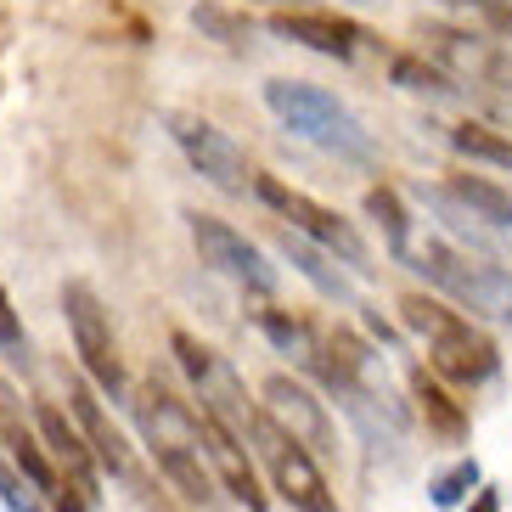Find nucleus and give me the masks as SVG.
I'll return each instance as SVG.
<instances>
[{
	"label": "nucleus",
	"mask_w": 512,
	"mask_h": 512,
	"mask_svg": "<svg viewBox=\"0 0 512 512\" xmlns=\"http://www.w3.org/2000/svg\"><path fill=\"white\" fill-rule=\"evenodd\" d=\"M265 107H271L299 141H310V147L332 152V158H344V164H366V169L377 164L372 130H366L327 85H310V79H265Z\"/></svg>",
	"instance_id": "f257e3e1"
},
{
	"label": "nucleus",
	"mask_w": 512,
	"mask_h": 512,
	"mask_svg": "<svg viewBox=\"0 0 512 512\" xmlns=\"http://www.w3.org/2000/svg\"><path fill=\"white\" fill-rule=\"evenodd\" d=\"M406 271L428 276L439 299H451V310H473L467 321H501L512 327V271L496 259H473L462 248H451L445 237L411 242Z\"/></svg>",
	"instance_id": "f03ea898"
},
{
	"label": "nucleus",
	"mask_w": 512,
	"mask_h": 512,
	"mask_svg": "<svg viewBox=\"0 0 512 512\" xmlns=\"http://www.w3.org/2000/svg\"><path fill=\"white\" fill-rule=\"evenodd\" d=\"M254 197L276 214V220H287V231H293V237L316 242L321 254H332L349 276H366V271H372V248H366V237L349 226L344 214H332L327 203H316L310 192L287 186L282 175H254Z\"/></svg>",
	"instance_id": "7ed1b4c3"
},
{
	"label": "nucleus",
	"mask_w": 512,
	"mask_h": 512,
	"mask_svg": "<svg viewBox=\"0 0 512 512\" xmlns=\"http://www.w3.org/2000/svg\"><path fill=\"white\" fill-rule=\"evenodd\" d=\"M62 316H68V332H74V355L85 366L102 394H113L119 406H130V377H124V361H119V338H113V316L107 304L96 299L91 282H68L62 287Z\"/></svg>",
	"instance_id": "20e7f679"
},
{
	"label": "nucleus",
	"mask_w": 512,
	"mask_h": 512,
	"mask_svg": "<svg viewBox=\"0 0 512 512\" xmlns=\"http://www.w3.org/2000/svg\"><path fill=\"white\" fill-rule=\"evenodd\" d=\"M242 445H248V451H259V462H265V473H271V490L293 512H338V496H332V484L321 479L316 456L304 451V445H293L282 428H271V422H265V411H254V422H248Z\"/></svg>",
	"instance_id": "39448f33"
},
{
	"label": "nucleus",
	"mask_w": 512,
	"mask_h": 512,
	"mask_svg": "<svg viewBox=\"0 0 512 512\" xmlns=\"http://www.w3.org/2000/svg\"><path fill=\"white\" fill-rule=\"evenodd\" d=\"M186 231H192L197 259H203L214 276L237 282L242 293L271 299L276 287H282V271H276L271 259H265V248H259L254 237H242L237 226H226V220H214V214H197V209H192V214H186Z\"/></svg>",
	"instance_id": "423d86ee"
},
{
	"label": "nucleus",
	"mask_w": 512,
	"mask_h": 512,
	"mask_svg": "<svg viewBox=\"0 0 512 512\" xmlns=\"http://www.w3.org/2000/svg\"><path fill=\"white\" fill-rule=\"evenodd\" d=\"M169 136H175V147L186 152V164L203 175L209 186H220L226 197H254V158L237 147V141L220 130V124L197 119V113H164Z\"/></svg>",
	"instance_id": "0eeeda50"
},
{
	"label": "nucleus",
	"mask_w": 512,
	"mask_h": 512,
	"mask_svg": "<svg viewBox=\"0 0 512 512\" xmlns=\"http://www.w3.org/2000/svg\"><path fill=\"white\" fill-rule=\"evenodd\" d=\"M259 411H265V422L271 428H282L293 445H304L310 456H332L338 451V428H332L327 417V400H316V389L310 383H299V377H265L259 383Z\"/></svg>",
	"instance_id": "6e6552de"
},
{
	"label": "nucleus",
	"mask_w": 512,
	"mask_h": 512,
	"mask_svg": "<svg viewBox=\"0 0 512 512\" xmlns=\"http://www.w3.org/2000/svg\"><path fill=\"white\" fill-rule=\"evenodd\" d=\"M422 46L434 51V62L451 79H473V85H501V91H512V62H507V51H501L484 29L422 23Z\"/></svg>",
	"instance_id": "1a4fd4ad"
},
{
	"label": "nucleus",
	"mask_w": 512,
	"mask_h": 512,
	"mask_svg": "<svg viewBox=\"0 0 512 512\" xmlns=\"http://www.w3.org/2000/svg\"><path fill=\"white\" fill-rule=\"evenodd\" d=\"M428 366H434V377H445V383L479 389V383H490V377L501 372V349L479 321L456 316L439 338H428Z\"/></svg>",
	"instance_id": "9d476101"
},
{
	"label": "nucleus",
	"mask_w": 512,
	"mask_h": 512,
	"mask_svg": "<svg viewBox=\"0 0 512 512\" xmlns=\"http://www.w3.org/2000/svg\"><path fill=\"white\" fill-rule=\"evenodd\" d=\"M197 428H203V467H209L214 490H226V496L242 501L248 512L271 507V501H265V490H259V473H254L248 445H242V439L231 434L220 417H209V411H197Z\"/></svg>",
	"instance_id": "9b49d317"
},
{
	"label": "nucleus",
	"mask_w": 512,
	"mask_h": 512,
	"mask_svg": "<svg viewBox=\"0 0 512 512\" xmlns=\"http://www.w3.org/2000/svg\"><path fill=\"white\" fill-rule=\"evenodd\" d=\"M265 29H271L276 40H293V46L316 51V57H332V62H355L372 46V34H366L361 23H349V17H338V12H304V6L271 12Z\"/></svg>",
	"instance_id": "f8f14e48"
},
{
	"label": "nucleus",
	"mask_w": 512,
	"mask_h": 512,
	"mask_svg": "<svg viewBox=\"0 0 512 512\" xmlns=\"http://www.w3.org/2000/svg\"><path fill=\"white\" fill-rule=\"evenodd\" d=\"M68 411H74V428L79 439H85V451H91V462L102 467V473H113V479H124L130 473V439L119 434V422L102 411V400H96V389L85 383V377H68Z\"/></svg>",
	"instance_id": "ddd939ff"
},
{
	"label": "nucleus",
	"mask_w": 512,
	"mask_h": 512,
	"mask_svg": "<svg viewBox=\"0 0 512 512\" xmlns=\"http://www.w3.org/2000/svg\"><path fill=\"white\" fill-rule=\"evenodd\" d=\"M34 439H40L46 456L57 462L62 484H74L79 496L96 507V496H102V484H96V462H91V451H85L79 428L68 422V411H57L51 400H40V406H34Z\"/></svg>",
	"instance_id": "4468645a"
},
{
	"label": "nucleus",
	"mask_w": 512,
	"mask_h": 512,
	"mask_svg": "<svg viewBox=\"0 0 512 512\" xmlns=\"http://www.w3.org/2000/svg\"><path fill=\"white\" fill-rule=\"evenodd\" d=\"M276 248H282V259L293 265V271L304 276V282L316 287L321 299H332V304H355V276L338 265L332 254H321L316 242H304V237H293V231H276Z\"/></svg>",
	"instance_id": "2eb2a0df"
},
{
	"label": "nucleus",
	"mask_w": 512,
	"mask_h": 512,
	"mask_svg": "<svg viewBox=\"0 0 512 512\" xmlns=\"http://www.w3.org/2000/svg\"><path fill=\"white\" fill-rule=\"evenodd\" d=\"M0 439H6V451H12V467L23 473V484H29L34 496H40V501H51V496H57V490H62L57 462H51V456H46V445H40V439H34L29 428H23V422L12 417V411L0 417Z\"/></svg>",
	"instance_id": "dca6fc26"
},
{
	"label": "nucleus",
	"mask_w": 512,
	"mask_h": 512,
	"mask_svg": "<svg viewBox=\"0 0 512 512\" xmlns=\"http://www.w3.org/2000/svg\"><path fill=\"white\" fill-rule=\"evenodd\" d=\"M254 327L265 332V338H271V349H276V355H287V361H299L310 377L321 372V361H327V349H321L316 327H310L304 316H293V310H259V316H254Z\"/></svg>",
	"instance_id": "f3484780"
},
{
	"label": "nucleus",
	"mask_w": 512,
	"mask_h": 512,
	"mask_svg": "<svg viewBox=\"0 0 512 512\" xmlns=\"http://www.w3.org/2000/svg\"><path fill=\"white\" fill-rule=\"evenodd\" d=\"M411 400H417L422 422H428L439 439H451V445H462V439H467V411H462V400H456V394L445 389V383H439L428 366H417V372H411Z\"/></svg>",
	"instance_id": "a211bd4d"
},
{
	"label": "nucleus",
	"mask_w": 512,
	"mask_h": 512,
	"mask_svg": "<svg viewBox=\"0 0 512 512\" xmlns=\"http://www.w3.org/2000/svg\"><path fill=\"white\" fill-rule=\"evenodd\" d=\"M445 192L473 214V226L479 231H512V192L496 181H484V175H451Z\"/></svg>",
	"instance_id": "6ab92c4d"
},
{
	"label": "nucleus",
	"mask_w": 512,
	"mask_h": 512,
	"mask_svg": "<svg viewBox=\"0 0 512 512\" xmlns=\"http://www.w3.org/2000/svg\"><path fill=\"white\" fill-rule=\"evenodd\" d=\"M366 220H372L377 231H383V248H389V259L394 265H406V254H411V209H406V197L394 192V186H372L366 192Z\"/></svg>",
	"instance_id": "aec40b11"
},
{
	"label": "nucleus",
	"mask_w": 512,
	"mask_h": 512,
	"mask_svg": "<svg viewBox=\"0 0 512 512\" xmlns=\"http://www.w3.org/2000/svg\"><path fill=\"white\" fill-rule=\"evenodd\" d=\"M389 79L406 96H428V102H456V96H462V85H456L439 62L417 57V51H400V57L389 62Z\"/></svg>",
	"instance_id": "412c9836"
},
{
	"label": "nucleus",
	"mask_w": 512,
	"mask_h": 512,
	"mask_svg": "<svg viewBox=\"0 0 512 512\" xmlns=\"http://www.w3.org/2000/svg\"><path fill=\"white\" fill-rule=\"evenodd\" d=\"M451 152L467 158V164H490V169H512V136H501L496 124H479V119H462L451 124Z\"/></svg>",
	"instance_id": "4be33fe9"
},
{
	"label": "nucleus",
	"mask_w": 512,
	"mask_h": 512,
	"mask_svg": "<svg viewBox=\"0 0 512 512\" xmlns=\"http://www.w3.org/2000/svg\"><path fill=\"white\" fill-rule=\"evenodd\" d=\"M192 29L203 34V40H220V46H231V51H248L254 46V34H259V23L248 12L220 6V0H197L192 6Z\"/></svg>",
	"instance_id": "5701e85b"
},
{
	"label": "nucleus",
	"mask_w": 512,
	"mask_h": 512,
	"mask_svg": "<svg viewBox=\"0 0 512 512\" xmlns=\"http://www.w3.org/2000/svg\"><path fill=\"white\" fill-rule=\"evenodd\" d=\"M484 484V467L479 456H462V462H451L445 473H434V484H428V501H434L439 512H451V507H467V496Z\"/></svg>",
	"instance_id": "b1692460"
},
{
	"label": "nucleus",
	"mask_w": 512,
	"mask_h": 512,
	"mask_svg": "<svg viewBox=\"0 0 512 512\" xmlns=\"http://www.w3.org/2000/svg\"><path fill=\"white\" fill-rule=\"evenodd\" d=\"M169 349H175L181 372L192 377V389H203V383L214 377V366H220V355H214V349L203 344V338H192V332H175V338H169Z\"/></svg>",
	"instance_id": "393cba45"
},
{
	"label": "nucleus",
	"mask_w": 512,
	"mask_h": 512,
	"mask_svg": "<svg viewBox=\"0 0 512 512\" xmlns=\"http://www.w3.org/2000/svg\"><path fill=\"white\" fill-rule=\"evenodd\" d=\"M0 355H6V366H29V332H23V316H17L12 293L0 287Z\"/></svg>",
	"instance_id": "a878e982"
},
{
	"label": "nucleus",
	"mask_w": 512,
	"mask_h": 512,
	"mask_svg": "<svg viewBox=\"0 0 512 512\" xmlns=\"http://www.w3.org/2000/svg\"><path fill=\"white\" fill-rule=\"evenodd\" d=\"M0 507H6V512H46V507H40V496L23 484V473H17L12 462H0Z\"/></svg>",
	"instance_id": "bb28decb"
},
{
	"label": "nucleus",
	"mask_w": 512,
	"mask_h": 512,
	"mask_svg": "<svg viewBox=\"0 0 512 512\" xmlns=\"http://www.w3.org/2000/svg\"><path fill=\"white\" fill-rule=\"evenodd\" d=\"M361 310H366V332H372L377 344H389V349H400V332H394V327H389V321L377 316L372 304H361Z\"/></svg>",
	"instance_id": "cd10ccee"
},
{
	"label": "nucleus",
	"mask_w": 512,
	"mask_h": 512,
	"mask_svg": "<svg viewBox=\"0 0 512 512\" xmlns=\"http://www.w3.org/2000/svg\"><path fill=\"white\" fill-rule=\"evenodd\" d=\"M467 512H501V490H490V484H479V490L467 496Z\"/></svg>",
	"instance_id": "c85d7f7f"
},
{
	"label": "nucleus",
	"mask_w": 512,
	"mask_h": 512,
	"mask_svg": "<svg viewBox=\"0 0 512 512\" xmlns=\"http://www.w3.org/2000/svg\"><path fill=\"white\" fill-rule=\"evenodd\" d=\"M338 6H383V0H338Z\"/></svg>",
	"instance_id": "c756f323"
}]
</instances>
